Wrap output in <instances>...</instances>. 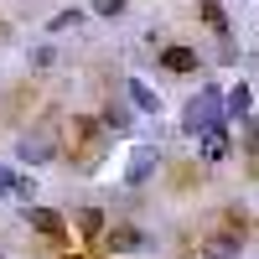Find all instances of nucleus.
<instances>
[{
    "label": "nucleus",
    "mask_w": 259,
    "mask_h": 259,
    "mask_svg": "<svg viewBox=\"0 0 259 259\" xmlns=\"http://www.w3.org/2000/svg\"><path fill=\"white\" fill-rule=\"evenodd\" d=\"M228 119H223V89L218 83H202L197 94L187 99V109H182V135H207V130H223Z\"/></svg>",
    "instance_id": "f257e3e1"
},
{
    "label": "nucleus",
    "mask_w": 259,
    "mask_h": 259,
    "mask_svg": "<svg viewBox=\"0 0 259 259\" xmlns=\"http://www.w3.org/2000/svg\"><path fill=\"white\" fill-rule=\"evenodd\" d=\"M156 166H161V150L156 145H135L130 161H124V187H145L150 177H156Z\"/></svg>",
    "instance_id": "f03ea898"
},
{
    "label": "nucleus",
    "mask_w": 259,
    "mask_h": 259,
    "mask_svg": "<svg viewBox=\"0 0 259 259\" xmlns=\"http://www.w3.org/2000/svg\"><path fill=\"white\" fill-rule=\"evenodd\" d=\"M52 156H57L52 135H21V140H16V161H21V166H47Z\"/></svg>",
    "instance_id": "7ed1b4c3"
},
{
    "label": "nucleus",
    "mask_w": 259,
    "mask_h": 259,
    "mask_svg": "<svg viewBox=\"0 0 259 259\" xmlns=\"http://www.w3.org/2000/svg\"><path fill=\"white\" fill-rule=\"evenodd\" d=\"M104 249H109V254H140V249H145V233H140L135 223H109Z\"/></svg>",
    "instance_id": "20e7f679"
},
{
    "label": "nucleus",
    "mask_w": 259,
    "mask_h": 259,
    "mask_svg": "<svg viewBox=\"0 0 259 259\" xmlns=\"http://www.w3.org/2000/svg\"><path fill=\"white\" fill-rule=\"evenodd\" d=\"M197 68H202L197 47H161V73H177V78H187V73H197Z\"/></svg>",
    "instance_id": "39448f33"
},
{
    "label": "nucleus",
    "mask_w": 259,
    "mask_h": 259,
    "mask_svg": "<svg viewBox=\"0 0 259 259\" xmlns=\"http://www.w3.org/2000/svg\"><path fill=\"white\" fill-rule=\"evenodd\" d=\"M239 244H244V228H223L202 239V259H239Z\"/></svg>",
    "instance_id": "423d86ee"
},
{
    "label": "nucleus",
    "mask_w": 259,
    "mask_h": 259,
    "mask_svg": "<svg viewBox=\"0 0 259 259\" xmlns=\"http://www.w3.org/2000/svg\"><path fill=\"white\" fill-rule=\"evenodd\" d=\"M197 156H202L207 166H218V161H228V156H233V140H228V124H223V130H207V135L197 140Z\"/></svg>",
    "instance_id": "0eeeda50"
},
{
    "label": "nucleus",
    "mask_w": 259,
    "mask_h": 259,
    "mask_svg": "<svg viewBox=\"0 0 259 259\" xmlns=\"http://www.w3.org/2000/svg\"><path fill=\"white\" fill-rule=\"evenodd\" d=\"M26 223L41 233V239H62V233H68L62 212H52V207H26Z\"/></svg>",
    "instance_id": "6e6552de"
},
{
    "label": "nucleus",
    "mask_w": 259,
    "mask_h": 259,
    "mask_svg": "<svg viewBox=\"0 0 259 259\" xmlns=\"http://www.w3.org/2000/svg\"><path fill=\"white\" fill-rule=\"evenodd\" d=\"M249 109H254V94H249V83H233V89L223 94V119H249Z\"/></svg>",
    "instance_id": "1a4fd4ad"
},
{
    "label": "nucleus",
    "mask_w": 259,
    "mask_h": 259,
    "mask_svg": "<svg viewBox=\"0 0 259 259\" xmlns=\"http://www.w3.org/2000/svg\"><path fill=\"white\" fill-rule=\"evenodd\" d=\"M124 94H130V104H135L140 114H161V94L150 89V83H140V78H124Z\"/></svg>",
    "instance_id": "9d476101"
},
{
    "label": "nucleus",
    "mask_w": 259,
    "mask_h": 259,
    "mask_svg": "<svg viewBox=\"0 0 259 259\" xmlns=\"http://www.w3.org/2000/svg\"><path fill=\"white\" fill-rule=\"evenodd\" d=\"M0 197H36V182L11 171V166H0Z\"/></svg>",
    "instance_id": "9b49d317"
},
{
    "label": "nucleus",
    "mask_w": 259,
    "mask_h": 259,
    "mask_svg": "<svg viewBox=\"0 0 259 259\" xmlns=\"http://www.w3.org/2000/svg\"><path fill=\"white\" fill-rule=\"evenodd\" d=\"M99 124L109 130V135H130V130H135V114H130L124 104H104V114H99Z\"/></svg>",
    "instance_id": "f8f14e48"
},
{
    "label": "nucleus",
    "mask_w": 259,
    "mask_h": 259,
    "mask_svg": "<svg viewBox=\"0 0 259 259\" xmlns=\"http://www.w3.org/2000/svg\"><path fill=\"white\" fill-rule=\"evenodd\" d=\"M83 21H89V11H83V6H68V11H57V16L47 21V31H52V36H68V31L83 26Z\"/></svg>",
    "instance_id": "ddd939ff"
},
{
    "label": "nucleus",
    "mask_w": 259,
    "mask_h": 259,
    "mask_svg": "<svg viewBox=\"0 0 259 259\" xmlns=\"http://www.w3.org/2000/svg\"><path fill=\"white\" fill-rule=\"evenodd\" d=\"M197 16H202V26H212V36H228V16H223V6H218V0H202V6H197Z\"/></svg>",
    "instance_id": "4468645a"
},
{
    "label": "nucleus",
    "mask_w": 259,
    "mask_h": 259,
    "mask_svg": "<svg viewBox=\"0 0 259 259\" xmlns=\"http://www.w3.org/2000/svg\"><path fill=\"white\" fill-rule=\"evenodd\" d=\"M78 233H83V239H104V233H109L104 212H99V207H83V212H78Z\"/></svg>",
    "instance_id": "2eb2a0df"
},
{
    "label": "nucleus",
    "mask_w": 259,
    "mask_h": 259,
    "mask_svg": "<svg viewBox=\"0 0 259 259\" xmlns=\"http://www.w3.org/2000/svg\"><path fill=\"white\" fill-rule=\"evenodd\" d=\"M89 11L104 16V21H114V16H124V0H89Z\"/></svg>",
    "instance_id": "dca6fc26"
},
{
    "label": "nucleus",
    "mask_w": 259,
    "mask_h": 259,
    "mask_svg": "<svg viewBox=\"0 0 259 259\" xmlns=\"http://www.w3.org/2000/svg\"><path fill=\"white\" fill-rule=\"evenodd\" d=\"M244 150L259 156V124H254V119H244Z\"/></svg>",
    "instance_id": "f3484780"
},
{
    "label": "nucleus",
    "mask_w": 259,
    "mask_h": 259,
    "mask_svg": "<svg viewBox=\"0 0 259 259\" xmlns=\"http://www.w3.org/2000/svg\"><path fill=\"white\" fill-rule=\"evenodd\" d=\"M52 62H57L52 47H31V68H52Z\"/></svg>",
    "instance_id": "a211bd4d"
},
{
    "label": "nucleus",
    "mask_w": 259,
    "mask_h": 259,
    "mask_svg": "<svg viewBox=\"0 0 259 259\" xmlns=\"http://www.w3.org/2000/svg\"><path fill=\"white\" fill-rule=\"evenodd\" d=\"M218 62H239V47H233V36L218 41Z\"/></svg>",
    "instance_id": "6ab92c4d"
},
{
    "label": "nucleus",
    "mask_w": 259,
    "mask_h": 259,
    "mask_svg": "<svg viewBox=\"0 0 259 259\" xmlns=\"http://www.w3.org/2000/svg\"><path fill=\"white\" fill-rule=\"evenodd\" d=\"M0 259H6V254H0Z\"/></svg>",
    "instance_id": "aec40b11"
}]
</instances>
